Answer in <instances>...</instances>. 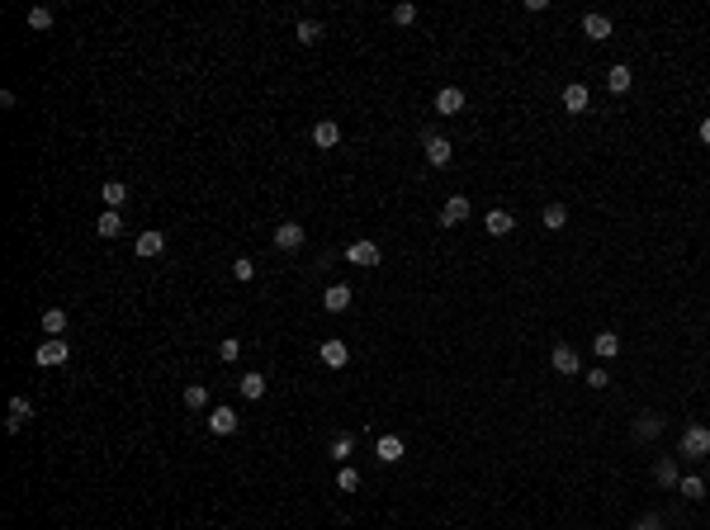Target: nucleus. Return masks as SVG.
I'll list each match as a JSON object with an SVG mask.
<instances>
[{
	"instance_id": "11",
	"label": "nucleus",
	"mask_w": 710,
	"mask_h": 530,
	"mask_svg": "<svg viewBox=\"0 0 710 530\" xmlns=\"http://www.w3.org/2000/svg\"><path fill=\"white\" fill-rule=\"evenodd\" d=\"M275 247L280 251H299L303 247V228L299 223H280V228H275Z\"/></svg>"
},
{
	"instance_id": "34",
	"label": "nucleus",
	"mask_w": 710,
	"mask_h": 530,
	"mask_svg": "<svg viewBox=\"0 0 710 530\" xmlns=\"http://www.w3.org/2000/svg\"><path fill=\"white\" fill-rule=\"evenodd\" d=\"M336 488H341V493H355V488H360V473H355V469H341V473H336Z\"/></svg>"
},
{
	"instance_id": "18",
	"label": "nucleus",
	"mask_w": 710,
	"mask_h": 530,
	"mask_svg": "<svg viewBox=\"0 0 710 530\" xmlns=\"http://www.w3.org/2000/svg\"><path fill=\"white\" fill-rule=\"evenodd\" d=\"M95 232H100V237H119V232H124V213H119V208H105L100 223H95Z\"/></svg>"
},
{
	"instance_id": "10",
	"label": "nucleus",
	"mask_w": 710,
	"mask_h": 530,
	"mask_svg": "<svg viewBox=\"0 0 710 530\" xmlns=\"http://www.w3.org/2000/svg\"><path fill=\"white\" fill-rule=\"evenodd\" d=\"M208 431H213V436H232L237 431V412L232 407H213V412H208Z\"/></svg>"
},
{
	"instance_id": "13",
	"label": "nucleus",
	"mask_w": 710,
	"mask_h": 530,
	"mask_svg": "<svg viewBox=\"0 0 710 530\" xmlns=\"http://www.w3.org/2000/svg\"><path fill=\"white\" fill-rule=\"evenodd\" d=\"M138 256H161L166 251V232H157V228H147V232H138Z\"/></svg>"
},
{
	"instance_id": "7",
	"label": "nucleus",
	"mask_w": 710,
	"mask_h": 530,
	"mask_svg": "<svg viewBox=\"0 0 710 530\" xmlns=\"http://www.w3.org/2000/svg\"><path fill=\"white\" fill-rule=\"evenodd\" d=\"M346 261L360 265V270H369V265H379V247H374V242H350V247H346Z\"/></svg>"
},
{
	"instance_id": "19",
	"label": "nucleus",
	"mask_w": 710,
	"mask_h": 530,
	"mask_svg": "<svg viewBox=\"0 0 710 530\" xmlns=\"http://www.w3.org/2000/svg\"><path fill=\"white\" fill-rule=\"evenodd\" d=\"M237 389H242V398H252V403H256V398H266V375H256V370H252V375L237 379Z\"/></svg>"
},
{
	"instance_id": "20",
	"label": "nucleus",
	"mask_w": 710,
	"mask_h": 530,
	"mask_svg": "<svg viewBox=\"0 0 710 530\" xmlns=\"http://www.w3.org/2000/svg\"><path fill=\"white\" fill-rule=\"evenodd\" d=\"M587 100H592V95H587V86H564V110H568V114H583Z\"/></svg>"
},
{
	"instance_id": "12",
	"label": "nucleus",
	"mask_w": 710,
	"mask_h": 530,
	"mask_svg": "<svg viewBox=\"0 0 710 530\" xmlns=\"http://www.w3.org/2000/svg\"><path fill=\"white\" fill-rule=\"evenodd\" d=\"M322 308H327V312H346V308H350V284H327Z\"/></svg>"
},
{
	"instance_id": "29",
	"label": "nucleus",
	"mask_w": 710,
	"mask_h": 530,
	"mask_svg": "<svg viewBox=\"0 0 710 530\" xmlns=\"http://www.w3.org/2000/svg\"><path fill=\"white\" fill-rule=\"evenodd\" d=\"M185 407H189V412H204V407H208V389H204V384H189V389H185Z\"/></svg>"
},
{
	"instance_id": "36",
	"label": "nucleus",
	"mask_w": 710,
	"mask_h": 530,
	"mask_svg": "<svg viewBox=\"0 0 710 530\" xmlns=\"http://www.w3.org/2000/svg\"><path fill=\"white\" fill-rule=\"evenodd\" d=\"M583 384H587V389H606V384H611V375H606V370L597 365V370H587V379H583Z\"/></svg>"
},
{
	"instance_id": "21",
	"label": "nucleus",
	"mask_w": 710,
	"mask_h": 530,
	"mask_svg": "<svg viewBox=\"0 0 710 530\" xmlns=\"http://www.w3.org/2000/svg\"><path fill=\"white\" fill-rule=\"evenodd\" d=\"M29 417H33L29 398H10V417H5V426H10V431H19V426H24Z\"/></svg>"
},
{
	"instance_id": "8",
	"label": "nucleus",
	"mask_w": 710,
	"mask_h": 530,
	"mask_svg": "<svg viewBox=\"0 0 710 530\" xmlns=\"http://www.w3.org/2000/svg\"><path fill=\"white\" fill-rule=\"evenodd\" d=\"M374 454H379V464H398V459L408 454V445H403V436H379Z\"/></svg>"
},
{
	"instance_id": "1",
	"label": "nucleus",
	"mask_w": 710,
	"mask_h": 530,
	"mask_svg": "<svg viewBox=\"0 0 710 530\" xmlns=\"http://www.w3.org/2000/svg\"><path fill=\"white\" fill-rule=\"evenodd\" d=\"M678 450L687 454V459H710V426H687Z\"/></svg>"
},
{
	"instance_id": "16",
	"label": "nucleus",
	"mask_w": 710,
	"mask_h": 530,
	"mask_svg": "<svg viewBox=\"0 0 710 530\" xmlns=\"http://www.w3.org/2000/svg\"><path fill=\"white\" fill-rule=\"evenodd\" d=\"M583 33L597 38V43H606V38H611V19L606 15H583Z\"/></svg>"
},
{
	"instance_id": "5",
	"label": "nucleus",
	"mask_w": 710,
	"mask_h": 530,
	"mask_svg": "<svg viewBox=\"0 0 710 530\" xmlns=\"http://www.w3.org/2000/svg\"><path fill=\"white\" fill-rule=\"evenodd\" d=\"M459 110H464V90H459V86H441V90H436V114L450 119V114H459Z\"/></svg>"
},
{
	"instance_id": "33",
	"label": "nucleus",
	"mask_w": 710,
	"mask_h": 530,
	"mask_svg": "<svg viewBox=\"0 0 710 530\" xmlns=\"http://www.w3.org/2000/svg\"><path fill=\"white\" fill-rule=\"evenodd\" d=\"M29 29H52V10L47 5H33L29 10Z\"/></svg>"
},
{
	"instance_id": "38",
	"label": "nucleus",
	"mask_w": 710,
	"mask_h": 530,
	"mask_svg": "<svg viewBox=\"0 0 710 530\" xmlns=\"http://www.w3.org/2000/svg\"><path fill=\"white\" fill-rule=\"evenodd\" d=\"M639 530H663V521H658V516H644V521H639Z\"/></svg>"
},
{
	"instance_id": "9",
	"label": "nucleus",
	"mask_w": 710,
	"mask_h": 530,
	"mask_svg": "<svg viewBox=\"0 0 710 530\" xmlns=\"http://www.w3.org/2000/svg\"><path fill=\"white\" fill-rule=\"evenodd\" d=\"M66 355H71V346H66L62 336H52V341L38 346V365H66Z\"/></svg>"
},
{
	"instance_id": "14",
	"label": "nucleus",
	"mask_w": 710,
	"mask_h": 530,
	"mask_svg": "<svg viewBox=\"0 0 710 530\" xmlns=\"http://www.w3.org/2000/svg\"><path fill=\"white\" fill-rule=\"evenodd\" d=\"M606 86H611V95H625V90L634 86V71H630L625 62H615L611 71H606Z\"/></svg>"
},
{
	"instance_id": "27",
	"label": "nucleus",
	"mask_w": 710,
	"mask_h": 530,
	"mask_svg": "<svg viewBox=\"0 0 710 530\" xmlns=\"http://www.w3.org/2000/svg\"><path fill=\"white\" fill-rule=\"evenodd\" d=\"M592 346H597V355H601V360L620 355V336H615V331H597V341H592Z\"/></svg>"
},
{
	"instance_id": "17",
	"label": "nucleus",
	"mask_w": 710,
	"mask_h": 530,
	"mask_svg": "<svg viewBox=\"0 0 710 530\" xmlns=\"http://www.w3.org/2000/svg\"><path fill=\"white\" fill-rule=\"evenodd\" d=\"M313 142H317V147H336V142H341V128H336V119H322V124H313Z\"/></svg>"
},
{
	"instance_id": "22",
	"label": "nucleus",
	"mask_w": 710,
	"mask_h": 530,
	"mask_svg": "<svg viewBox=\"0 0 710 530\" xmlns=\"http://www.w3.org/2000/svg\"><path fill=\"white\" fill-rule=\"evenodd\" d=\"M658 431H663V417H658V412H644V417L634 421V436H639V440H653Z\"/></svg>"
},
{
	"instance_id": "37",
	"label": "nucleus",
	"mask_w": 710,
	"mask_h": 530,
	"mask_svg": "<svg viewBox=\"0 0 710 530\" xmlns=\"http://www.w3.org/2000/svg\"><path fill=\"white\" fill-rule=\"evenodd\" d=\"M417 19V5H394V24H412Z\"/></svg>"
},
{
	"instance_id": "30",
	"label": "nucleus",
	"mask_w": 710,
	"mask_h": 530,
	"mask_svg": "<svg viewBox=\"0 0 710 530\" xmlns=\"http://www.w3.org/2000/svg\"><path fill=\"white\" fill-rule=\"evenodd\" d=\"M564 223H568V208H564V204H545V228H550V232H559Z\"/></svg>"
},
{
	"instance_id": "15",
	"label": "nucleus",
	"mask_w": 710,
	"mask_h": 530,
	"mask_svg": "<svg viewBox=\"0 0 710 530\" xmlns=\"http://www.w3.org/2000/svg\"><path fill=\"white\" fill-rule=\"evenodd\" d=\"M483 228H488L492 237H507V232H511V228H516V218H511L507 208H492L488 218H483Z\"/></svg>"
},
{
	"instance_id": "23",
	"label": "nucleus",
	"mask_w": 710,
	"mask_h": 530,
	"mask_svg": "<svg viewBox=\"0 0 710 530\" xmlns=\"http://www.w3.org/2000/svg\"><path fill=\"white\" fill-rule=\"evenodd\" d=\"M678 488H682V497H687V502H701V497H706V478H701V473L678 478Z\"/></svg>"
},
{
	"instance_id": "39",
	"label": "nucleus",
	"mask_w": 710,
	"mask_h": 530,
	"mask_svg": "<svg viewBox=\"0 0 710 530\" xmlns=\"http://www.w3.org/2000/svg\"><path fill=\"white\" fill-rule=\"evenodd\" d=\"M696 133H701V142L710 147V119H701V128H696Z\"/></svg>"
},
{
	"instance_id": "28",
	"label": "nucleus",
	"mask_w": 710,
	"mask_h": 530,
	"mask_svg": "<svg viewBox=\"0 0 710 530\" xmlns=\"http://www.w3.org/2000/svg\"><path fill=\"white\" fill-rule=\"evenodd\" d=\"M294 38H299V43H317V38H322V24H317V19H299V24H294Z\"/></svg>"
},
{
	"instance_id": "35",
	"label": "nucleus",
	"mask_w": 710,
	"mask_h": 530,
	"mask_svg": "<svg viewBox=\"0 0 710 530\" xmlns=\"http://www.w3.org/2000/svg\"><path fill=\"white\" fill-rule=\"evenodd\" d=\"M237 355H242V341H237V336L218 341V360H237Z\"/></svg>"
},
{
	"instance_id": "24",
	"label": "nucleus",
	"mask_w": 710,
	"mask_h": 530,
	"mask_svg": "<svg viewBox=\"0 0 710 530\" xmlns=\"http://www.w3.org/2000/svg\"><path fill=\"white\" fill-rule=\"evenodd\" d=\"M653 478H658L663 488H673V483H678V459H673V454H663L658 464H653Z\"/></svg>"
},
{
	"instance_id": "2",
	"label": "nucleus",
	"mask_w": 710,
	"mask_h": 530,
	"mask_svg": "<svg viewBox=\"0 0 710 530\" xmlns=\"http://www.w3.org/2000/svg\"><path fill=\"white\" fill-rule=\"evenodd\" d=\"M469 213H473L469 194H450V199H445V208H441V223H445V228H455V223H464Z\"/></svg>"
},
{
	"instance_id": "32",
	"label": "nucleus",
	"mask_w": 710,
	"mask_h": 530,
	"mask_svg": "<svg viewBox=\"0 0 710 530\" xmlns=\"http://www.w3.org/2000/svg\"><path fill=\"white\" fill-rule=\"evenodd\" d=\"M350 450H355V436H350V431H341V436L331 440V459H350Z\"/></svg>"
},
{
	"instance_id": "3",
	"label": "nucleus",
	"mask_w": 710,
	"mask_h": 530,
	"mask_svg": "<svg viewBox=\"0 0 710 530\" xmlns=\"http://www.w3.org/2000/svg\"><path fill=\"white\" fill-rule=\"evenodd\" d=\"M317 360H322L327 370H341V365H346V360H350V346H346V341H336V336H331V341H322V346H317Z\"/></svg>"
},
{
	"instance_id": "6",
	"label": "nucleus",
	"mask_w": 710,
	"mask_h": 530,
	"mask_svg": "<svg viewBox=\"0 0 710 530\" xmlns=\"http://www.w3.org/2000/svg\"><path fill=\"white\" fill-rule=\"evenodd\" d=\"M422 147H426V161H431V166H450V156H455V152H450V142H445L441 133H426Z\"/></svg>"
},
{
	"instance_id": "4",
	"label": "nucleus",
	"mask_w": 710,
	"mask_h": 530,
	"mask_svg": "<svg viewBox=\"0 0 710 530\" xmlns=\"http://www.w3.org/2000/svg\"><path fill=\"white\" fill-rule=\"evenodd\" d=\"M550 365H554V370H559V375H578V370H583V360H578V351H573V346H564V341L554 346Z\"/></svg>"
},
{
	"instance_id": "25",
	"label": "nucleus",
	"mask_w": 710,
	"mask_h": 530,
	"mask_svg": "<svg viewBox=\"0 0 710 530\" xmlns=\"http://www.w3.org/2000/svg\"><path fill=\"white\" fill-rule=\"evenodd\" d=\"M100 194H105V208H124V204H128V185H124V180H110Z\"/></svg>"
},
{
	"instance_id": "26",
	"label": "nucleus",
	"mask_w": 710,
	"mask_h": 530,
	"mask_svg": "<svg viewBox=\"0 0 710 530\" xmlns=\"http://www.w3.org/2000/svg\"><path fill=\"white\" fill-rule=\"evenodd\" d=\"M43 331L47 336H62L66 331V308H47L43 312Z\"/></svg>"
},
{
	"instance_id": "31",
	"label": "nucleus",
	"mask_w": 710,
	"mask_h": 530,
	"mask_svg": "<svg viewBox=\"0 0 710 530\" xmlns=\"http://www.w3.org/2000/svg\"><path fill=\"white\" fill-rule=\"evenodd\" d=\"M232 275H237L242 284H252V280H256V261H252V256H237V261H232Z\"/></svg>"
}]
</instances>
